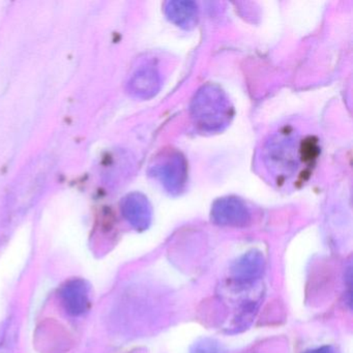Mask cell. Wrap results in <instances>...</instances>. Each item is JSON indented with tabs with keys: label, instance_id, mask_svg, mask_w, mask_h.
Returning <instances> with one entry per match:
<instances>
[{
	"label": "cell",
	"instance_id": "6da1fadb",
	"mask_svg": "<svg viewBox=\"0 0 353 353\" xmlns=\"http://www.w3.org/2000/svg\"><path fill=\"white\" fill-rule=\"evenodd\" d=\"M318 154L317 139L288 125L270 136L262 150V161L274 183L289 185L305 181Z\"/></svg>",
	"mask_w": 353,
	"mask_h": 353
},
{
	"label": "cell",
	"instance_id": "7a4b0ae2",
	"mask_svg": "<svg viewBox=\"0 0 353 353\" xmlns=\"http://www.w3.org/2000/svg\"><path fill=\"white\" fill-rule=\"evenodd\" d=\"M190 110L196 127L208 133L226 129L233 117L230 100L224 90L214 84H206L198 90Z\"/></svg>",
	"mask_w": 353,
	"mask_h": 353
},
{
	"label": "cell",
	"instance_id": "3957f363",
	"mask_svg": "<svg viewBox=\"0 0 353 353\" xmlns=\"http://www.w3.org/2000/svg\"><path fill=\"white\" fill-rule=\"evenodd\" d=\"M154 177L163 187L173 195L181 193L187 185L188 166L185 158L179 152L163 154L158 163L152 167Z\"/></svg>",
	"mask_w": 353,
	"mask_h": 353
},
{
	"label": "cell",
	"instance_id": "277c9868",
	"mask_svg": "<svg viewBox=\"0 0 353 353\" xmlns=\"http://www.w3.org/2000/svg\"><path fill=\"white\" fill-rule=\"evenodd\" d=\"M212 220L224 227H245L251 222L252 214L243 200L236 197H224L214 201L212 208Z\"/></svg>",
	"mask_w": 353,
	"mask_h": 353
},
{
	"label": "cell",
	"instance_id": "5b68a950",
	"mask_svg": "<svg viewBox=\"0 0 353 353\" xmlns=\"http://www.w3.org/2000/svg\"><path fill=\"white\" fill-rule=\"evenodd\" d=\"M265 268V260L259 251H250L239 257L231 268L232 280L237 287L247 288L259 280Z\"/></svg>",
	"mask_w": 353,
	"mask_h": 353
},
{
	"label": "cell",
	"instance_id": "8992f818",
	"mask_svg": "<svg viewBox=\"0 0 353 353\" xmlns=\"http://www.w3.org/2000/svg\"><path fill=\"white\" fill-rule=\"evenodd\" d=\"M165 14L169 21L183 30H191L197 24L198 8L194 1H169L165 6Z\"/></svg>",
	"mask_w": 353,
	"mask_h": 353
},
{
	"label": "cell",
	"instance_id": "52a82bcc",
	"mask_svg": "<svg viewBox=\"0 0 353 353\" xmlns=\"http://www.w3.org/2000/svg\"><path fill=\"white\" fill-rule=\"evenodd\" d=\"M125 214L130 222L137 229L148 228L152 222V208L148 199L141 195H134L125 204Z\"/></svg>",
	"mask_w": 353,
	"mask_h": 353
},
{
	"label": "cell",
	"instance_id": "ba28073f",
	"mask_svg": "<svg viewBox=\"0 0 353 353\" xmlns=\"http://www.w3.org/2000/svg\"><path fill=\"white\" fill-rule=\"evenodd\" d=\"M134 92L141 98L148 99L157 94L161 88V75L154 67L144 68L133 81Z\"/></svg>",
	"mask_w": 353,
	"mask_h": 353
},
{
	"label": "cell",
	"instance_id": "9c48e42d",
	"mask_svg": "<svg viewBox=\"0 0 353 353\" xmlns=\"http://www.w3.org/2000/svg\"><path fill=\"white\" fill-rule=\"evenodd\" d=\"M63 294L65 296V303H67L68 307L74 314L80 313L85 309L86 293L83 285H79L78 282L67 285Z\"/></svg>",
	"mask_w": 353,
	"mask_h": 353
},
{
	"label": "cell",
	"instance_id": "30bf717a",
	"mask_svg": "<svg viewBox=\"0 0 353 353\" xmlns=\"http://www.w3.org/2000/svg\"><path fill=\"white\" fill-rule=\"evenodd\" d=\"M191 353H225V351L216 341L203 339L194 345Z\"/></svg>",
	"mask_w": 353,
	"mask_h": 353
},
{
	"label": "cell",
	"instance_id": "8fae6325",
	"mask_svg": "<svg viewBox=\"0 0 353 353\" xmlns=\"http://www.w3.org/2000/svg\"><path fill=\"white\" fill-rule=\"evenodd\" d=\"M305 353H334V351L330 346H322L319 347V348L305 351Z\"/></svg>",
	"mask_w": 353,
	"mask_h": 353
},
{
	"label": "cell",
	"instance_id": "7c38bea8",
	"mask_svg": "<svg viewBox=\"0 0 353 353\" xmlns=\"http://www.w3.org/2000/svg\"><path fill=\"white\" fill-rule=\"evenodd\" d=\"M0 353H11V341H5L0 344Z\"/></svg>",
	"mask_w": 353,
	"mask_h": 353
}]
</instances>
